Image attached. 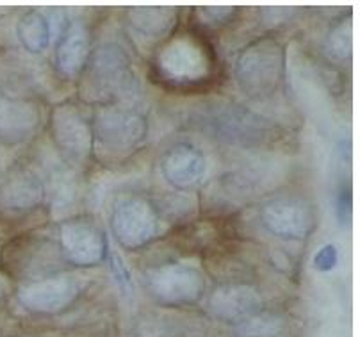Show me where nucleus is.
I'll return each mask as SVG.
<instances>
[{
  "label": "nucleus",
  "mask_w": 360,
  "mask_h": 337,
  "mask_svg": "<svg viewBox=\"0 0 360 337\" xmlns=\"http://www.w3.org/2000/svg\"><path fill=\"white\" fill-rule=\"evenodd\" d=\"M189 122L209 138L243 148L262 146L276 136L275 127L261 115L225 100L200 103Z\"/></svg>",
  "instance_id": "obj_1"
},
{
  "label": "nucleus",
  "mask_w": 360,
  "mask_h": 337,
  "mask_svg": "<svg viewBox=\"0 0 360 337\" xmlns=\"http://www.w3.org/2000/svg\"><path fill=\"white\" fill-rule=\"evenodd\" d=\"M153 68L162 84L193 89L214 79L216 59L205 39L195 32H179L159 49Z\"/></svg>",
  "instance_id": "obj_2"
},
{
  "label": "nucleus",
  "mask_w": 360,
  "mask_h": 337,
  "mask_svg": "<svg viewBox=\"0 0 360 337\" xmlns=\"http://www.w3.org/2000/svg\"><path fill=\"white\" fill-rule=\"evenodd\" d=\"M93 148L100 158L118 163L131 158L145 143L148 123L138 109L125 103L102 106L91 122Z\"/></svg>",
  "instance_id": "obj_3"
},
{
  "label": "nucleus",
  "mask_w": 360,
  "mask_h": 337,
  "mask_svg": "<svg viewBox=\"0 0 360 337\" xmlns=\"http://www.w3.org/2000/svg\"><path fill=\"white\" fill-rule=\"evenodd\" d=\"M236 82L239 89L255 102L273 98L285 79V50L275 38H261L250 43L236 59Z\"/></svg>",
  "instance_id": "obj_4"
},
{
  "label": "nucleus",
  "mask_w": 360,
  "mask_h": 337,
  "mask_svg": "<svg viewBox=\"0 0 360 337\" xmlns=\"http://www.w3.org/2000/svg\"><path fill=\"white\" fill-rule=\"evenodd\" d=\"M86 89L88 98L105 102L104 106L132 100L139 93V81L131 61L120 46H100L88 59Z\"/></svg>",
  "instance_id": "obj_5"
},
{
  "label": "nucleus",
  "mask_w": 360,
  "mask_h": 337,
  "mask_svg": "<svg viewBox=\"0 0 360 337\" xmlns=\"http://www.w3.org/2000/svg\"><path fill=\"white\" fill-rule=\"evenodd\" d=\"M145 280L152 298L166 307L193 305L205 291V280L200 269L182 262L150 268L145 273Z\"/></svg>",
  "instance_id": "obj_6"
},
{
  "label": "nucleus",
  "mask_w": 360,
  "mask_h": 337,
  "mask_svg": "<svg viewBox=\"0 0 360 337\" xmlns=\"http://www.w3.org/2000/svg\"><path fill=\"white\" fill-rule=\"evenodd\" d=\"M88 282L81 276L59 275L32 280L16 293L23 310L34 316H56L68 310L81 298Z\"/></svg>",
  "instance_id": "obj_7"
},
{
  "label": "nucleus",
  "mask_w": 360,
  "mask_h": 337,
  "mask_svg": "<svg viewBox=\"0 0 360 337\" xmlns=\"http://www.w3.org/2000/svg\"><path fill=\"white\" fill-rule=\"evenodd\" d=\"M111 229L120 245L138 250L158 236L159 216L148 200L123 196L112 207Z\"/></svg>",
  "instance_id": "obj_8"
},
{
  "label": "nucleus",
  "mask_w": 360,
  "mask_h": 337,
  "mask_svg": "<svg viewBox=\"0 0 360 337\" xmlns=\"http://www.w3.org/2000/svg\"><path fill=\"white\" fill-rule=\"evenodd\" d=\"M314 207L302 198H276L264 203L261 223L269 234L288 241H303L316 229Z\"/></svg>",
  "instance_id": "obj_9"
},
{
  "label": "nucleus",
  "mask_w": 360,
  "mask_h": 337,
  "mask_svg": "<svg viewBox=\"0 0 360 337\" xmlns=\"http://www.w3.org/2000/svg\"><path fill=\"white\" fill-rule=\"evenodd\" d=\"M50 132L56 146L68 161L86 163L93 153L91 123L72 103H59L50 115Z\"/></svg>",
  "instance_id": "obj_10"
},
{
  "label": "nucleus",
  "mask_w": 360,
  "mask_h": 337,
  "mask_svg": "<svg viewBox=\"0 0 360 337\" xmlns=\"http://www.w3.org/2000/svg\"><path fill=\"white\" fill-rule=\"evenodd\" d=\"M59 245L75 266H96L105 259V236L93 223L70 220L59 227Z\"/></svg>",
  "instance_id": "obj_11"
},
{
  "label": "nucleus",
  "mask_w": 360,
  "mask_h": 337,
  "mask_svg": "<svg viewBox=\"0 0 360 337\" xmlns=\"http://www.w3.org/2000/svg\"><path fill=\"white\" fill-rule=\"evenodd\" d=\"M46 188L41 177L25 165H15L0 179V207L4 211H31L45 200Z\"/></svg>",
  "instance_id": "obj_12"
},
{
  "label": "nucleus",
  "mask_w": 360,
  "mask_h": 337,
  "mask_svg": "<svg viewBox=\"0 0 360 337\" xmlns=\"http://www.w3.org/2000/svg\"><path fill=\"white\" fill-rule=\"evenodd\" d=\"M207 310L214 319L234 326L262 310V296L245 284H225L209 295Z\"/></svg>",
  "instance_id": "obj_13"
},
{
  "label": "nucleus",
  "mask_w": 360,
  "mask_h": 337,
  "mask_svg": "<svg viewBox=\"0 0 360 337\" xmlns=\"http://www.w3.org/2000/svg\"><path fill=\"white\" fill-rule=\"evenodd\" d=\"M41 113L32 100L0 91V143L16 145L38 131Z\"/></svg>",
  "instance_id": "obj_14"
},
{
  "label": "nucleus",
  "mask_w": 360,
  "mask_h": 337,
  "mask_svg": "<svg viewBox=\"0 0 360 337\" xmlns=\"http://www.w3.org/2000/svg\"><path fill=\"white\" fill-rule=\"evenodd\" d=\"M207 172V159L191 145H175L161 161V173L172 188L189 189Z\"/></svg>",
  "instance_id": "obj_15"
},
{
  "label": "nucleus",
  "mask_w": 360,
  "mask_h": 337,
  "mask_svg": "<svg viewBox=\"0 0 360 337\" xmlns=\"http://www.w3.org/2000/svg\"><path fill=\"white\" fill-rule=\"evenodd\" d=\"M89 59V39L81 22H72L63 31L56 49V66L65 79H75L86 68Z\"/></svg>",
  "instance_id": "obj_16"
},
{
  "label": "nucleus",
  "mask_w": 360,
  "mask_h": 337,
  "mask_svg": "<svg viewBox=\"0 0 360 337\" xmlns=\"http://www.w3.org/2000/svg\"><path fill=\"white\" fill-rule=\"evenodd\" d=\"M176 15L173 8H134L129 11V25L138 38L155 43L169 36Z\"/></svg>",
  "instance_id": "obj_17"
},
{
  "label": "nucleus",
  "mask_w": 360,
  "mask_h": 337,
  "mask_svg": "<svg viewBox=\"0 0 360 337\" xmlns=\"http://www.w3.org/2000/svg\"><path fill=\"white\" fill-rule=\"evenodd\" d=\"M203 329L196 319L180 314H150L136 325L132 337H198Z\"/></svg>",
  "instance_id": "obj_18"
},
{
  "label": "nucleus",
  "mask_w": 360,
  "mask_h": 337,
  "mask_svg": "<svg viewBox=\"0 0 360 337\" xmlns=\"http://www.w3.org/2000/svg\"><path fill=\"white\" fill-rule=\"evenodd\" d=\"M232 337H295L296 329L291 318L271 310H259L257 314L232 326Z\"/></svg>",
  "instance_id": "obj_19"
},
{
  "label": "nucleus",
  "mask_w": 360,
  "mask_h": 337,
  "mask_svg": "<svg viewBox=\"0 0 360 337\" xmlns=\"http://www.w3.org/2000/svg\"><path fill=\"white\" fill-rule=\"evenodd\" d=\"M16 36L31 54H41L50 43V23L39 11H27L16 23Z\"/></svg>",
  "instance_id": "obj_20"
},
{
  "label": "nucleus",
  "mask_w": 360,
  "mask_h": 337,
  "mask_svg": "<svg viewBox=\"0 0 360 337\" xmlns=\"http://www.w3.org/2000/svg\"><path fill=\"white\" fill-rule=\"evenodd\" d=\"M352 32V18H341L330 29L325 39V52L330 59L339 63L349 61L353 49Z\"/></svg>",
  "instance_id": "obj_21"
},
{
  "label": "nucleus",
  "mask_w": 360,
  "mask_h": 337,
  "mask_svg": "<svg viewBox=\"0 0 360 337\" xmlns=\"http://www.w3.org/2000/svg\"><path fill=\"white\" fill-rule=\"evenodd\" d=\"M109 261V269H111V275L115 279L116 286L122 289V293H131L134 291V280H132V273L127 266V262L123 261V257L120 255L116 250H108L105 253Z\"/></svg>",
  "instance_id": "obj_22"
},
{
  "label": "nucleus",
  "mask_w": 360,
  "mask_h": 337,
  "mask_svg": "<svg viewBox=\"0 0 360 337\" xmlns=\"http://www.w3.org/2000/svg\"><path fill=\"white\" fill-rule=\"evenodd\" d=\"M239 9L234 6H205V8H198V13L202 18H205L207 23H225L229 22L232 16L238 13Z\"/></svg>",
  "instance_id": "obj_23"
},
{
  "label": "nucleus",
  "mask_w": 360,
  "mask_h": 337,
  "mask_svg": "<svg viewBox=\"0 0 360 337\" xmlns=\"http://www.w3.org/2000/svg\"><path fill=\"white\" fill-rule=\"evenodd\" d=\"M339 262V252L333 245H325L319 248V252L314 255V266L318 272H332Z\"/></svg>",
  "instance_id": "obj_24"
},
{
  "label": "nucleus",
  "mask_w": 360,
  "mask_h": 337,
  "mask_svg": "<svg viewBox=\"0 0 360 337\" xmlns=\"http://www.w3.org/2000/svg\"><path fill=\"white\" fill-rule=\"evenodd\" d=\"M352 191H349V188H342L341 193L338 195V205H335L341 225H346L352 220Z\"/></svg>",
  "instance_id": "obj_25"
},
{
  "label": "nucleus",
  "mask_w": 360,
  "mask_h": 337,
  "mask_svg": "<svg viewBox=\"0 0 360 337\" xmlns=\"http://www.w3.org/2000/svg\"><path fill=\"white\" fill-rule=\"evenodd\" d=\"M4 298V284H2V280H0V300Z\"/></svg>",
  "instance_id": "obj_26"
},
{
  "label": "nucleus",
  "mask_w": 360,
  "mask_h": 337,
  "mask_svg": "<svg viewBox=\"0 0 360 337\" xmlns=\"http://www.w3.org/2000/svg\"><path fill=\"white\" fill-rule=\"evenodd\" d=\"M211 337H225V336H211Z\"/></svg>",
  "instance_id": "obj_27"
}]
</instances>
